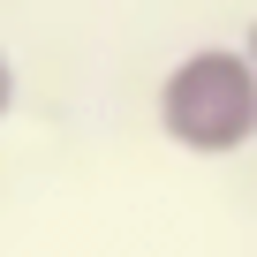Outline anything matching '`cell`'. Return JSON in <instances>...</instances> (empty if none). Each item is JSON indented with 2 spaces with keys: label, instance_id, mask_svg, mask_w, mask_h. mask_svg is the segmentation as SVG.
Returning <instances> with one entry per match:
<instances>
[{
  "label": "cell",
  "instance_id": "cell-1",
  "mask_svg": "<svg viewBox=\"0 0 257 257\" xmlns=\"http://www.w3.org/2000/svg\"><path fill=\"white\" fill-rule=\"evenodd\" d=\"M159 137L197 159L257 144V68L242 46H197L159 76Z\"/></svg>",
  "mask_w": 257,
  "mask_h": 257
},
{
  "label": "cell",
  "instance_id": "cell-2",
  "mask_svg": "<svg viewBox=\"0 0 257 257\" xmlns=\"http://www.w3.org/2000/svg\"><path fill=\"white\" fill-rule=\"evenodd\" d=\"M8 106H16V68H8V53H0V121H8Z\"/></svg>",
  "mask_w": 257,
  "mask_h": 257
},
{
  "label": "cell",
  "instance_id": "cell-3",
  "mask_svg": "<svg viewBox=\"0 0 257 257\" xmlns=\"http://www.w3.org/2000/svg\"><path fill=\"white\" fill-rule=\"evenodd\" d=\"M242 53H249V68H257V23H249V38H242Z\"/></svg>",
  "mask_w": 257,
  "mask_h": 257
}]
</instances>
